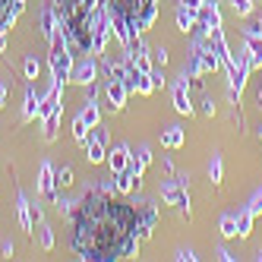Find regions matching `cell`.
Returning <instances> with one entry per match:
<instances>
[{
    "mask_svg": "<svg viewBox=\"0 0 262 262\" xmlns=\"http://www.w3.org/2000/svg\"><path fill=\"white\" fill-rule=\"evenodd\" d=\"M38 98H35V92H32V85H29V92H26V111H23V120H32V117H38Z\"/></svg>",
    "mask_w": 262,
    "mask_h": 262,
    "instance_id": "7c38bea8",
    "label": "cell"
},
{
    "mask_svg": "<svg viewBox=\"0 0 262 262\" xmlns=\"http://www.w3.org/2000/svg\"><path fill=\"white\" fill-rule=\"evenodd\" d=\"M70 79H73V82H79V85H89L92 79H95V60H82L76 70L70 73Z\"/></svg>",
    "mask_w": 262,
    "mask_h": 262,
    "instance_id": "9c48e42d",
    "label": "cell"
},
{
    "mask_svg": "<svg viewBox=\"0 0 262 262\" xmlns=\"http://www.w3.org/2000/svg\"><path fill=\"white\" fill-rule=\"evenodd\" d=\"M259 136H262V126H259Z\"/></svg>",
    "mask_w": 262,
    "mask_h": 262,
    "instance_id": "603a6c76",
    "label": "cell"
},
{
    "mask_svg": "<svg viewBox=\"0 0 262 262\" xmlns=\"http://www.w3.org/2000/svg\"><path fill=\"white\" fill-rule=\"evenodd\" d=\"M19 7H23V0H0V35L10 29V23L16 19Z\"/></svg>",
    "mask_w": 262,
    "mask_h": 262,
    "instance_id": "52a82bcc",
    "label": "cell"
},
{
    "mask_svg": "<svg viewBox=\"0 0 262 262\" xmlns=\"http://www.w3.org/2000/svg\"><path fill=\"white\" fill-rule=\"evenodd\" d=\"M259 101H262V89H259Z\"/></svg>",
    "mask_w": 262,
    "mask_h": 262,
    "instance_id": "7402d4cb",
    "label": "cell"
},
{
    "mask_svg": "<svg viewBox=\"0 0 262 262\" xmlns=\"http://www.w3.org/2000/svg\"><path fill=\"white\" fill-rule=\"evenodd\" d=\"M107 161H111V171H114V174L129 171V152H126V145H117L114 152H107Z\"/></svg>",
    "mask_w": 262,
    "mask_h": 262,
    "instance_id": "ba28073f",
    "label": "cell"
},
{
    "mask_svg": "<svg viewBox=\"0 0 262 262\" xmlns=\"http://www.w3.org/2000/svg\"><path fill=\"white\" fill-rule=\"evenodd\" d=\"M180 142H183V129H180V126H171V129L161 136V145H167V148H177Z\"/></svg>",
    "mask_w": 262,
    "mask_h": 262,
    "instance_id": "4fadbf2b",
    "label": "cell"
},
{
    "mask_svg": "<svg viewBox=\"0 0 262 262\" xmlns=\"http://www.w3.org/2000/svg\"><path fill=\"white\" fill-rule=\"evenodd\" d=\"M180 7H186V10H193V13H196V7H199V0H180Z\"/></svg>",
    "mask_w": 262,
    "mask_h": 262,
    "instance_id": "44dd1931",
    "label": "cell"
},
{
    "mask_svg": "<svg viewBox=\"0 0 262 262\" xmlns=\"http://www.w3.org/2000/svg\"><path fill=\"white\" fill-rule=\"evenodd\" d=\"M107 19L114 35L123 41V48H129L139 35L155 23V0H104Z\"/></svg>",
    "mask_w": 262,
    "mask_h": 262,
    "instance_id": "3957f363",
    "label": "cell"
},
{
    "mask_svg": "<svg viewBox=\"0 0 262 262\" xmlns=\"http://www.w3.org/2000/svg\"><path fill=\"white\" fill-rule=\"evenodd\" d=\"M256 212H262V193H256V199L250 205V215H256Z\"/></svg>",
    "mask_w": 262,
    "mask_h": 262,
    "instance_id": "ffe728a7",
    "label": "cell"
},
{
    "mask_svg": "<svg viewBox=\"0 0 262 262\" xmlns=\"http://www.w3.org/2000/svg\"><path fill=\"white\" fill-rule=\"evenodd\" d=\"M98 126V104L95 101H89L79 114H76V120H73V136H76V142L79 145H85V139H89V133Z\"/></svg>",
    "mask_w": 262,
    "mask_h": 262,
    "instance_id": "277c9868",
    "label": "cell"
},
{
    "mask_svg": "<svg viewBox=\"0 0 262 262\" xmlns=\"http://www.w3.org/2000/svg\"><path fill=\"white\" fill-rule=\"evenodd\" d=\"M177 23H180V29H183V32H190V26H193V10L180 7V10H177Z\"/></svg>",
    "mask_w": 262,
    "mask_h": 262,
    "instance_id": "5bb4252c",
    "label": "cell"
},
{
    "mask_svg": "<svg viewBox=\"0 0 262 262\" xmlns=\"http://www.w3.org/2000/svg\"><path fill=\"white\" fill-rule=\"evenodd\" d=\"M155 228V209L133 205L107 190H92L73 209L70 247L85 262H114L133 256L139 240Z\"/></svg>",
    "mask_w": 262,
    "mask_h": 262,
    "instance_id": "6da1fadb",
    "label": "cell"
},
{
    "mask_svg": "<svg viewBox=\"0 0 262 262\" xmlns=\"http://www.w3.org/2000/svg\"><path fill=\"white\" fill-rule=\"evenodd\" d=\"M26 76H29V79H38V60H35V57L26 60Z\"/></svg>",
    "mask_w": 262,
    "mask_h": 262,
    "instance_id": "e0dca14e",
    "label": "cell"
},
{
    "mask_svg": "<svg viewBox=\"0 0 262 262\" xmlns=\"http://www.w3.org/2000/svg\"><path fill=\"white\" fill-rule=\"evenodd\" d=\"M126 82L120 79V76H111V82H107V101H111V107H123V98H126Z\"/></svg>",
    "mask_w": 262,
    "mask_h": 262,
    "instance_id": "8992f818",
    "label": "cell"
},
{
    "mask_svg": "<svg viewBox=\"0 0 262 262\" xmlns=\"http://www.w3.org/2000/svg\"><path fill=\"white\" fill-rule=\"evenodd\" d=\"M231 4H234V10H237V13H243V16H247V13L253 10V4H250V0H231Z\"/></svg>",
    "mask_w": 262,
    "mask_h": 262,
    "instance_id": "ac0fdd59",
    "label": "cell"
},
{
    "mask_svg": "<svg viewBox=\"0 0 262 262\" xmlns=\"http://www.w3.org/2000/svg\"><path fill=\"white\" fill-rule=\"evenodd\" d=\"M209 174H212V180L218 183V177H221V161H212V167H209Z\"/></svg>",
    "mask_w": 262,
    "mask_h": 262,
    "instance_id": "d6986e66",
    "label": "cell"
},
{
    "mask_svg": "<svg viewBox=\"0 0 262 262\" xmlns=\"http://www.w3.org/2000/svg\"><path fill=\"white\" fill-rule=\"evenodd\" d=\"M82 148H85V155H89V161H92V164L104 161V158H107V142H104V129H98V126L92 129Z\"/></svg>",
    "mask_w": 262,
    "mask_h": 262,
    "instance_id": "5b68a950",
    "label": "cell"
},
{
    "mask_svg": "<svg viewBox=\"0 0 262 262\" xmlns=\"http://www.w3.org/2000/svg\"><path fill=\"white\" fill-rule=\"evenodd\" d=\"M54 186H57V177H54V167H51V164H41V193H45L51 202H57V193H54Z\"/></svg>",
    "mask_w": 262,
    "mask_h": 262,
    "instance_id": "30bf717a",
    "label": "cell"
},
{
    "mask_svg": "<svg viewBox=\"0 0 262 262\" xmlns=\"http://www.w3.org/2000/svg\"><path fill=\"white\" fill-rule=\"evenodd\" d=\"M174 107L180 111V114H190V111H193L190 95H186V85H177V89H174Z\"/></svg>",
    "mask_w": 262,
    "mask_h": 262,
    "instance_id": "8fae6325",
    "label": "cell"
},
{
    "mask_svg": "<svg viewBox=\"0 0 262 262\" xmlns=\"http://www.w3.org/2000/svg\"><path fill=\"white\" fill-rule=\"evenodd\" d=\"M54 177H57V186H70V183H73V171H70V167H60V171H54Z\"/></svg>",
    "mask_w": 262,
    "mask_h": 262,
    "instance_id": "2e32d148",
    "label": "cell"
},
{
    "mask_svg": "<svg viewBox=\"0 0 262 262\" xmlns=\"http://www.w3.org/2000/svg\"><path fill=\"white\" fill-rule=\"evenodd\" d=\"M221 234H224V237H237V221H234L231 215L221 218Z\"/></svg>",
    "mask_w": 262,
    "mask_h": 262,
    "instance_id": "9a60e30c",
    "label": "cell"
},
{
    "mask_svg": "<svg viewBox=\"0 0 262 262\" xmlns=\"http://www.w3.org/2000/svg\"><path fill=\"white\" fill-rule=\"evenodd\" d=\"M57 26L63 29L70 48L76 54H101L111 19L104 10V0H57Z\"/></svg>",
    "mask_w": 262,
    "mask_h": 262,
    "instance_id": "7a4b0ae2",
    "label": "cell"
}]
</instances>
